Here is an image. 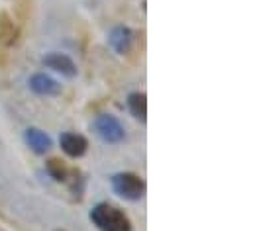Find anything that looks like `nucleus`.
I'll list each match as a JSON object with an SVG mask.
<instances>
[{
	"instance_id": "nucleus-1",
	"label": "nucleus",
	"mask_w": 253,
	"mask_h": 231,
	"mask_svg": "<svg viewBox=\"0 0 253 231\" xmlns=\"http://www.w3.org/2000/svg\"><path fill=\"white\" fill-rule=\"evenodd\" d=\"M90 220L100 231H131V224L126 214L110 204H98L96 208H92Z\"/></svg>"
},
{
	"instance_id": "nucleus-2",
	"label": "nucleus",
	"mask_w": 253,
	"mask_h": 231,
	"mask_svg": "<svg viewBox=\"0 0 253 231\" xmlns=\"http://www.w3.org/2000/svg\"><path fill=\"white\" fill-rule=\"evenodd\" d=\"M112 188L116 190L118 196L126 200H141L145 194V182L133 173H118L112 176Z\"/></svg>"
},
{
	"instance_id": "nucleus-3",
	"label": "nucleus",
	"mask_w": 253,
	"mask_h": 231,
	"mask_svg": "<svg viewBox=\"0 0 253 231\" xmlns=\"http://www.w3.org/2000/svg\"><path fill=\"white\" fill-rule=\"evenodd\" d=\"M96 135L106 143H120L124 139V127L114 116L102 114L94 119Z\"/></svg>"
},
{
	"instance_id": "nucleus-4",
	"label": "nucleus",
	"mask_w": 253,
	"mask_h": 231,
	"mask_svg": "<svg viewBox=\"0 0 253 231\" xmlns=\"http://www.w3.org/2000/svg\"><path fill=\"white\" fill-rule=\"evenodd\" d=\"M30 88L40 96H57V94H61V84L45 73L34 75L30 78Z\"/></svg>"
},
{
	"instance_id": "nucleus-5",
	"label": "nucleus",
	"mask_w": 253,
	"mask_h": 231,
	"mask_svg": "<svg viewBox=\"0 0 253 231\" xmlns=\"http://www.w3.org/2000/svg\"><path fill=\"white\" fill-rule=\"evenodd\" d=\"M59 143H61V149H63L65 153L69 157H75V159L83 157L86 153V147H88V141L83 135H79V133H63Z\"/></svg>"
},
{
	"instance_id": "nucleus-6",
	"label": "nucleus",
	"mask_w": 253,
	"mask_h": 231,
	"mask_svg": "<svg viewBox=\"0 0 253 231\" xmlns=\"http://www.w3.org/2000/svg\"><path fill=\"white\" fill-rule=\"evenodd\" d=\"M131 39H133V36H131L129 28H126V26H116V28L110 32V36H108L110 47H112L116 53H120V55L127 53V49H129V45H131Z\"/></svg>"
},
{
	"instance_id": "nucleus-7",
	"label": "nucleus",
	"mask_w": 253,
	"mask_h": 231,
	"mask_svg": "<svg viewBox=\"0 0 253 231\" xmlns=\"http://www.w3.org/2000/svg\"><path fill=\"white\" fill-rule=\"evenodd\" d=\"M43 63H45V67L61 73L65 77H75L77 75V67H75L73 59L63 55V53H49V55L43 57Z\"/></svg>"
},
{
	"instance_id": "nucleus-8",
	"label": "nucleus",
	"mask_w": 253,
	"mask_h": 231,
	"mask_svg": "<svg viewBox=\"0 0 253 231\" xmlns=\"http://www.w3.org/2000/svg\"><path fill=\"white\" fill-rule=\"evenodd\" d=\"M26 143H28L30 149H32L34 153H38V155H43V153L49 151V147H51V139H49V135H47L45 131L38 129V127H30V129H26Z\"/></svg>"
},
{
	"instance_id": "nucleus-9",
	"label": "nucleus",
	"mask_w": 253,
	"mask_h": 231,
	"mask_svg": "<svg viewBox=\"0 0 253 231\" xmlns=\"http://www.w3.org/2000/svg\"><path fill=\"white\" fill-rule=\"evenodd\" d=\"M16 39H18V28H16L14 20L6 12H0V43L14 45Z\"/></svg>"
},
{
	"instance_id": "nucleus-10",
	"label": "nucleus",
	"mask_w": 253,
	"mask_h": 231,
	"mask_svg": "<svg viewBox=\"0 0 253 231\" xmlns=\"http://www.w3.org/2000/svg\"><path fill=\"white\" fill-rule=\"evenodd\" d=\"M127 108L133 117H137L139 121L147 119V96L143 92H131L127 96Z\"/></svg>"
},
{
	"instance_id": "nucleus-11",
	"label": "nucleus",
	"mask_w": 253,
	"mask_h": 231,
	"mask_svg": "<svg viewBox=\"0 0 253 231\" xmlns=\"http://www.w3.org/2000/svg\"><path fill=\"white\" fill-rule=\"evenodd\" d=\"M47 173L51 174L55 180L63 182V180H67L69 169L65 167L63 161H59V159H49V161H47Z\"/></svg>"
},
{
	"instance_id": "nucleus-12",
	"label": "nucleus",
	"mask_w": 253,
	"mask_h": 231,
	"mask_svg": "<svg viewBox=\"0 0 253 231\" xmlns=\"http://www.w3.org/2000/svg\"><path fill=\"white\" fill-rule=\"evenodd\" d=\"M57 231H63V230H57Z\"/></svg>"
}]
</instances>
